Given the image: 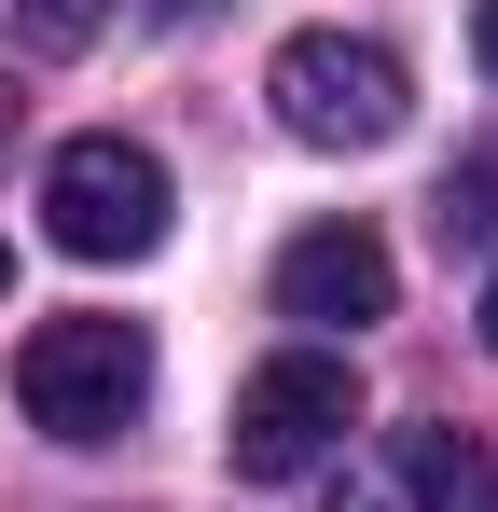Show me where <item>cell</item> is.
<instances>
[{"mask_svg":"<svg viewBox=\"0 0 498 512\" xmlns=\"http://www.w3.org/2000/svg\"><path fill=\"white\" fill-rule=\"evenodd\" d=\"M0 291H14V250H0Z\"/></svg>","mask_w":498,"mask_h":512,"instance_id":"obj_12","label":"cell"},{"mask_svg":"<svg viewBox=\"0 0 498 512\" xmlns=\"http://www.w3.org/2000/svg\"><path fill=\"white\" fill-rule=\"evenodd\" d=\"M485 346H498V277H485Z\"/></svg>","mask_w":498,"mask_h":512,"instance_id":"obj_9","label":"cell"},{"mask_svg":"<svg viewBox=\"0 0 498 512\" xmlns=\"http://www.w3.org/2000/svg\"><path fill=\"white\" fill-rule=\"evenodd\" d=\"M153 14H208V0H153Z\"/></svg>","mask_w":498,"mask_h":512,"instance_id":"obj_10","label":"cell"},{"mask_svg":"<svg viewBox=\"0 0 498 512\" xmlns=\"http://www.w3.org/2000/svg\"><path fill=\"white\" fill-rule=\"evenodd\" d=\"M28 42H42V56H70V42H97V0H28Z\"/></svg>","mask_w":498,"mask_h":512,"instance_id":"obj_7","label":"cell"},{"mask_svg":"<svg viewBox=\"0 0 498 512\" xmlns=\"http://www.w3.org/2000/svg\"><path fill=\"white\" fill-rule=\"evenodd\" d=\"M346 429H360V374H346L332 346H291V360H263L236 388L222 457H236V485H291V471H319Z\"/></svg>","mask_w":498,"mask_h":512,"instance_id":"obj_4","label":"cell"},{"mask_svg":"<svg viewBox=\"0 0 498 512\" xmlns=\"http://www.w3.org/2000/svg\"><path fill=\"white\" fill-rule=\"evenodd\" d=\"M14 402H28V429H56V443H111V429L153 402L139 319H42V333L14 346Z\"/></svg>","mask_w":498,"mask_h":512,"instance_id":"obj_2","label":"cell"},{"mask_svg":"<svg viewBox=\"0 0 498 512\" xmlns=\"http://www.w3.org/2000/svg\"><path fill=\"white\" fill-rule=\"evenodd\" d=\"M277 305L305 319V333H360V319H388L402 305V263L374 222H319V236H291L277 250Z\"/></svg>","mask_w":498,"mask_h":512,"instance_id":"obj_5","label":"cell"},{"mask_svg":"<svg viewBox=\"0 0 498 512\" xmlns=\"http://www.w3.org/2000/svg\"><path fill=\"white\" fill-rule=\"evenodd\" d=\"M471 56H485V70H498V0H471Z\"/></svg>","mask_w":498,"mask_h":512,"instance_id":"obj_8","label":"cell"},{"mask_svg":"<svg viewBox=\"0 0 498 512\" xmlns=\"http://www.w3.org/2000/svg\"><path fill=\"white\" fill-rule=\"evenodd\" d=\"M42 236L70 263H139L166 236V153L153 139H111V125L70 139V153L42 167Z\"/></svg>","mask_w":498,"mask_h":512,"instance_id":"obj_3","label":"cell"},{"mask_svg":"<svg viewBox=\"0 0 498 512\" xmlns=\"http://www.w3.org/2000/svg\"><path fill=\"white\" fill-rule=\"evenodd\" d=\"M263 97H277V125H291L305 153H388V139L415 125L402 56H388V42H346V28H305V42H277Z\"/></svg>","mask_w":498,"mask_h":512,"instance_id":"obj_1","label":"cell"},{"mask_svg":"<svg viewBox=\"0 0 498 512\" xmlns=\"http://www.w3.org/2000/svg\"><path fill=\"white\" fill-rule=\"evenodd\" d=\"M0 139H14V84H0Z\"/></svg>","mask_w":498,"mask_h":512,"instance_id":"obj_11","label":"cell"},{"mask_svg":"<svg viewBox=\"0 0 498 512\" xmlns=\"http://www.w3.org/2000/svg\"><path fill=\"white\" fill-rule=\"evenodd\" d=\"M346 512H498V457L471 429H388L374 471L346 485Z\"/></svg>","mask_w":498,"mask_h":512,"instance_id":"obj_6","label":"cell"}]
</instances>
